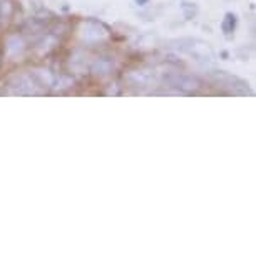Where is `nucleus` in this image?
Segmentation results:
<instances>
[{"label": "nucleus", "mask_w": 256, "mask_h": 256, "mask_svg": "<svg viewBox=\"0 0 256 256\" xmlns=\"http://www.w3.org/2000/svg\"><path fill=\"white\" fill-rule=\"evenodd\" d=\"M171 84L178 89L186 90V92H190V90H196V89L201 88V82L198 80L196 77H191V76H174L171 79Z\"/></svg>", "instance_id": "1"}, {"label": "nucleus", "mask_w": 256, "mask_h": 256, "mask_svg": "<svg viewBox=\"0 0 256 256\" xmlns=\"http://www.w3.org/2000/svg\"><path fill=\"white\" fill-rule=\"evenodd\" d=\"M10 88L16 90L17 94H34L36 90H34V82H30L27 79V77H16L12 82H10Z\"/></svg>", "instance_id": "2"}, {"label": "nucleus", "mask_w": 256, "mask_h": 256, "mask_svg": "<svg viewBox=\"0 0 256 256\" xmlns=\"http://www.w3.org/2000/svg\"><path fill=\"white\" fill-rule=\"evenodd\" d=\"M34 79L36 82H38L40 86H44V88H50L52 84H54V77L49 70H34Z\"/></svg>", "instance_id": "3"}, {"label": "nucleus", "mask_w": 256, "mask_h": 256, "mask_svg": "<svg viewBox=\"0 0 256 256\" xmlns=\"http://www.w3.org/2000/svg\"><path fill=\"white\" fill-rule=\"evenodd\" d=\"M112 67H114L112 60L100 59L92 66V72H94V74H98V76H106V74H109V72L112 70Z\"/></svg>", "instance_id": "4"}, {"label": "nucleus", "mask_w": 256, "mask_h": 256, "mask_svg": "<svg viewBox=\"0 0 256 256\" xmlns=\"http://www.w3.org/2000/svg\"><path fill=\"white\" fill-rule=\"evenodd\" d=\"M236 27V16L234 14H226L224 16V20L221 24V28H223L224 34H231L234 30Z\"/></svg>", "instance_id": "5"}, {"label": "nucleus", "mask_w": 256, "mask_h": 256, "mask_svg": "<svg viewBox=\"0 0 256 256\" xmlns=\"http://www.w3.org/2000/svg\"><path fill=\"white\" fill-rule=\"evenodd\" d=\"M22 49V42L18 37H10L8 38V46H7V50L8 54H17L18 50Z\"/></svg>", "instance_id": "6"}, {"label": "nucleus", "mask_w": 256, "mask_h": 256, "mask_svg": "<svg viewBox=\"0 0 256 256\" xmlns=\"http://www.w3.org/2000/svg\"><path fill=\"white\" fill-rule=\"evenodd\" d=\"M138 2H141V4H144V2H148V0H138Z\"/></svg>", "instance_id": "7"}, {"label": "nucleus", "mask_w": 256, "mask_h": 256, "mask_svg": "<svg viewBox=\"0 0 256 256\" xmlns=\"http://www.w3.org/2000/svg\"><path fill=\"white\" fill-rule=\"evenodd\" d=\"M0 66H2V54H0Z\"/></svg>", "instance_id": "8"}]
</instances>
